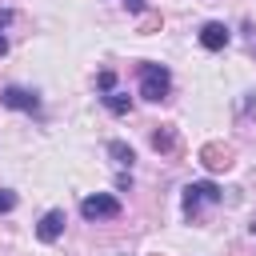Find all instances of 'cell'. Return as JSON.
Instances as JSON below:
<instances>
[{"label":"cell","mask_w":256,"mask_h":256,"mask_svg":"<svg viewBox=\"0 0 256 256\" xmlns=\"http://www.w3.org/2000/svg\"><path fill=\"white\" fill-rule=\"evenodd\" d=\"M108 156H112L120 168H132V160H136V152H132L124 140H112V144H108Z\"/></svg>","instance_id":"30bf717a"},{"label":"cell","mask_w":256,"mask_h":256,"mask_svg":"<svg viewBox=\"0 0 256 256\" xmlns=\"http://www.w3.org/2000/svg\"><path fill=\"white\" fill-rule=\"evenodd\" d=\"M168 92H172V72H168L164 64L144 60V64H140V96L152 100V104H160Z\"/></svg>","instance_id":"6da1fadb"},{"label":"cell","mask_w":256,"mask_h":256,"mask_svg":"<svg viewBox=\"0 0 256 256\" xmlns=\"http://www.w3.org/2000/svg\"><path fill=\"white\" fill-rule=\"evenodd\" d=\"M196 160H200L208 172H228V168L236 164V148H232V144H220V140H212V144H200Z\"/></svg>","instance_id":"3957f363"},{"label":"cell","mask_w":256,"mask_h":256,"mask_svg":"<svg viewBox=\"0 0 256 256\" xmlns=\"http://www.w3.org/2000/svg\"><path fill=\"white\" fill-rule=\"evenodd\" d=\"M4 52H8V40H4V32H0V56H4Z\"/></svg>","instance_id":"2e32d148"},{"label":"cell","mask_w":256,"mask_h":256,"mask_svg":"<svg viewBox=\"0 0 256 256\" xmlns=\"http://www.w3.org/2000/svg\"><path fill=\"white\" fill-rule=\"evenodd\" d=\"M16 208V192L12 188H0V212H12Z\"/></svg>","instance_id":"7c38bea8"},{"label":"cell","mask_w":256,"mask_h":256,"mask_svg":"<svg viewBox=\"0 0 256 256\" xmlns=\"http://www.w3.org/2000/svg\"><path fill=\"white\" fill-rule=\"evenodd\" d=\"M180 204H184V216H188V220H196L204 204H220V188H216L212 180H192V184H184Z\"/></svg>","instance_id":"7a4b0ae2"},{"label":"cell","mask_w":256,"mask_h":256,"mask_svg":"<svg viewBox=\"0 0 256 256\" xmlns=\"http://www.w3.org/2000/svg\"><path fill=\"white\" fill-rule=\"evenodd\" d=\"M104 108H108L112 116H128V112H132V96H128V92H108V96H104Z\"/></svg>","instance_id":"9c48e42d"},{"label":"cell","mask_w":256,"mask_h":256,"mask_svg":"<svg viewBox=\"0 0 256 256\" xmlns=\"http://www.w3.org/2000/svg\"><path fill=\"white\" fill-rule=\"evenodd\" d=\"M64 224H68L64 208H48V212L40 216V224H36V240H40V244H52V240H60Z\"/></svg>","instance_id":"8992f818"},{"label":"cell","mask_w":256,"mask_h":256,"mask_svg":"<svg viewBox=\"0 0 256 256\" xmlns=\"http://www.w3.org/2000/svg\"><path fill=\"white\" fill-rule=\"evenodd\" d=\"M96 84H100V92H104V96H108V92H116V72H108V68H104V72L96 76Z\"/></svg>","instance_id":"8fae6325"},{"label":"cell","mask_w":256,"mask_h":256,"mask_svg":"<svg viewBox=\"0 0 256 256\" xmlns=\"http://www.w3.org/2000/svg\"><path fill=\"white\" fill-rule=\"evenodd\" d=\"M0 104L4 108H16V112H40V96L28 92V88H16V84H8L0 92Z\"/></svg>","instance_id":"5b68a950"},{"label":"cell","mask_w":256,"mask_h":256,"mask_svg":"<svg viewBox=\"0 0 256 256\" xmlns=\"http://www.w3.org/2000/svg\"><path fill=\"white\" fill-rule=\"evenodd\" d=\"M80 216H84V220H116V216H120V200L108 196V192L84 196V200H80Z\"/></svg>","instance_id":"277c9868"},{"label":"cell","mask_w":256,"mask_h":256,"mask_svg":"<svg viewBox=\"0 0 256 256\" xmlns=\"http://www.w3.org/2000/svg\"><path fill=\"white\" fill-rule=\"evenodd\" d=\"M124 8H128V12H136V16H144V0H124Z\"/></svg>","instance_id":"5bb4252c"},{"label":"cell","mask_w":256,"mask_h":256,"mask_svg":"<svg viewBox=\"0 0 256 256\" xmlns=\"http://www.w3.org/2000/svg\"><path fill=\"white\" fill-rule=\"evenodd\" d=\"M228 40H232V32H228V24H220V20H208V24L200 28V44H204L208 52H220Z\"/></svg>","instance_id":"52a82bcc"},{"label":"cell","mask_w":256,"mask_h":256,"mask_svg":"<svg viewBox=\"0 0 256 256\" xmlns=\"http://www.w3.org/2000/svg\"><path fill=\"white\" fill-rule=\"evenodd\" d=\"M8 24H12V12H8V8H0V28H8Z\"/></svg>","instance_id":"9a60e30c"},{"label":"cell","mask_w":256,"mask_h":256,"mask_svg":"<svg viewBox=\"0 0 256 256\" xmlns=\"http://www.w3.org/2000/svg\"><path fill=\"white\" fill-rule=\"evenodd\" d=\"M164 20L156 16V12H148V16H140V32H152V28H160Z\"/></svg>","instance_id":"4fadbf2b"},{"label":"cell","mask_w":256,"mask_h":256,"mask_svg":"<svg viewBox=\"0 0 256 256\" xmlns=\"http://www.w3.org/2000/svg\"><path fill=\"white\" fill-rule=\"evenodd\" d=\"M152 148H156L160 156H172V152H176V128H172V124H156V128H152Z\"/></svg>","instance_id":"ba28073f"}]
</instances>
